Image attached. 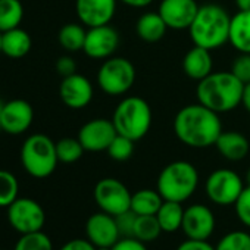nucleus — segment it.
Returning a JSON list of instances; mask_svg holds the SVG:
<instances>
[{"label": "nucleus", "instance_id": "nucleus-1", "mask_svg": "<svg viewBox=\"0 0 250 250\" xmlns=\"http://www.w3.org/2000/svg\"><path fill=\"white\" fill-rule=\"evenodd\" d=\"M172 128L175 137L183 145L193 149L215 146L218 137L224 131L219 113L199 102L183 106L177 112Z\"/></svg>", "mask_w": 250, "mask_h": 250}, {"label": "nucleus", "instance_id": "nucleus-2", "mask_svg": "<svg viewBox=\"0 0 250 250\" xmlns=\"http://www.w3.org/2000/svg\"><path fill=\"white\" fill-rule=\"evenodd\" d=\"M244 84L231 72H212L196 87L197 102L216 113H227L241 104Z\"/></svg>", "mask_w": 250, "mask_h": 250}, {"label": "nucleus", "instance_id": "nucleus-3", "mask_svg": "<svg viewBox=\"0 0 250 250\" xmlns=\"http://www.w3.org/2000/svg\"><path fill=\"white\" fill-rule=\"evenodd\" d=\"M231 17L228 12L216 3H205L199 8L188 34L194 46L216 50L228 43Z\"/></svg>", "mask_w": 250, "mask_h": 250}, {"label": "nucleus", "instance_id": "nucleus-4", "mask_svg": "<svg viewBox=\"0 0 250 250\" xmlns=\"http://www.w3.org/2000/svg\"><path fill=\"white\" fill-rule=\"evenodd\" d=\"M112 122L118 134L139 142L146 137L152 128V107L143 97H124L112 113Z\"/></svg>", "mask_w": 250, "mask_h": 250}, {"label": "nucleus", "instance_id": "nucleus-5", "mask_svg": "<svg viewBox=\"0 0 250 250\" xmlns=\"http://www.w3.org/2000/svg\"><path fill=\"white\" fill-rule=\"evenodd\" d=\"M199 186V172L196 167L187 161H174L168 164L159 174L156 190L164 200L186 202Z\"/></svg>", "mask_w": 250, "mask_h": 250}, {"label": "nucleus", "instance_id": "nucleus-6", "mask_svg": "<svg viewBox=\"0 0 250 250\" xmlns=\"http://www.w3.org/2000/svg\"><path fill=\"white\" fill-rule=\"evenodd\" d=\"M21 162L31 177H50L59 164L56 143L44 134L30 136L21 147Z\"/></svg>", "mask_w": 250, "mask_h": 250}, {"label": "nucleus", "instance_id": "nucleus-7", "mask_svg": "<svg viewBox=\"0 0 250 250\" xmlns=\"http://www.w3.org/2000/svg\"><path fill=\"white\" fill-rule=\"evenodd\" d=\"M136 83V68L127 58L112 56L104 59L97 72V85L112 97L128 93Z\"/></svg>", "mask_w": 250, "mask_h": 250}, {"label": "nucleus", "instance_id": "nucleus-8", "mask_svg": "<svg viewBox=\"0 0 250 250\" xmlns=\"http://www.w3.org/2000/svg\"><path fill=\"white\" fill-rule=\"evenodd\" d=\"M244 183L241 177L228 168H221L209 174L205 183V191L208 199L218 206H231L237 202Z\"/></svg>", "mask_w": 250, "mask_h": 250}, {"label": "nucleus", "instance_id": "nucleus-9", "mask_svg": "<svg viewBox=\"0 0 250 250\" xmlns=\"http://www.w3.org/2000/svg\"><path fill=\"white\" fill-rule=\"evenodd\" d=\"M94 200L100 210L109 215H119L131 209V193L122 181L107 177L102 178L94 187Z\"/></svg>", "mask_w": 250, "mask_h": 250}, {"label": "nucleus", "instance_id": "nucleus-10", "mask_svg": "<svg viewBox=\"0 0 250 250\" xmlns=\"http://www.w3.org/2000/svg\"><path fill=\"white\" fill-rule=\"evenodd\" d=\"M8 221L20 234L42 231L46 222V213L42 205L28 197H18L8 206Z\"/></svg>", "mask_w": 250, "mask_h": 250}, {"label": "nucleus", "instance_id": "nucleus-11", "mask_svg": "<svg viewBox=\"0 0 250 250\" xmlns=\"http://www.w3.org/2000/svg\"><path fill=\"white\" fill-rule=\"evenodd\" d=\"M112 119L94 118L85 122L78 131V140L85 152H104L116 137Z\"/></svg>", "mask_w": 250, "mask_h": 250}, {"label": "nucleus", "instance_id": "nucleus-12", "mask_svg": "<svg viewBox=\"0 0 250 250\" xmlns=\"http://www.w3.org/2000/svg\"><path fill=\"white\" fill-rule=\"evenodd\" d=\"M119 42L121 40H119L118 31L109 24L93 27L87 30L83 52L91 59L104 61L113 56V53L119 47Z\"/></svg>", "mask_w": 250, "mask_h": 250}, {"label": "nucleus", "instance_id": "nucleus-13", "mask_svg": "<svg viewBox=\"0 0 250 250\" xmlns=\"http://www.w3.org/2000/svg\"><path fill=\"white\" fill-rule=\"evenodd\" d=\"M34 121V109L30 102L24 99H14L3 104L0 130L6 134L20 136L28 131Z\"/></svg>", "mask_w": 250, "mask_h": 250}, {"label": "nucleus", "instance_id": "nucleus-14", "mask_svg": "<svg viewBox=\"0 0 250 250\" xmlns=\"http://www.w3.org/2000/svg\"><path fill=\"white\" fill-rule=\"evenodd\" d=\"M216 219L210 208L202 203L190 205L184 209L181 229L187 238L208 240L215 231Z\"/></svg>", "mask_w": 250, "mask_h": 250}, {"label": "nucleus", "instance_id": "nucleus-15", "mask_svg": "<svg viewBox=\"0 0 250 250\" xmlns=\"http://www.w3.org/2000/svg\"><path fill=\"white\" fill-rule=\"evenodd\" d=\"M94 96V88L91 81L81 75V74H72L69 77H65L59 85V97L65 106L69 109H84L87 107Z\"/></svg>", "mask_w": 250, "mask_h": 250}, {"label": "nucleus", "instance_id": "nucleus-16", "mask_svg": "<svg viewBox=\"0 0 250 250\" xmlns=\"http://www.w3.org/2000/svg\"><path fill=\"white\" fill-rule=\"evenodd\" d=\"M199 8L196 0H161L158 12L169 30L183 31L190 28Z\"/></svg>", "mask_w": 250, "mask_h": 250}, {"label": "nucleus", "instance_id": "nucleus-17", "mask_svg": "<svg viewBox=\"0 0 250 250\" xmlns=\"http://www.w3.org/2000/svg\"><path fill=\"white\" fill-rule=\"evenodd\" d=\"M85 235L96 247H113L121 238L115 216L103 210L93 213L87 219Z\"/></svg>", "mask_w": 250, "mask_h": 250}, {"label": "nucleus", "instance_id": "nucleus-18", "mask_svg": "<svg viewBox=\"0 0 250 250\" xmlns=\"http://www.w3.org/2000/svg\"><path fill=\"white\" fill-rule=\"evenodd\" d=\"M116 3L118 0H75V12L87 28L107 25L115 17Z\"/></svg>", "mask_w": 250, "mask_h": 250}, {"label": "nucleus", "instance_id": "nucleus-19", "mask_svg": "<svg viewBox=\"0 0 250 250\" xmlns=\"http://www.w3.org/2000/svg\"><path fill=\"white\" fill-rule=\"evenodd\" d=\"M183 71L184 74L194 80L200 81L210 75L213 72V59H212V52L199 46H194L190 49L184 59H183Z\"/></svg>", "mask_w": 250, "mask_h": 250}, {"label": "nucleus", "instance_id": "nucleus-20", "mask_svg": "<svg viewBox=\"0 0 250 250\" xmlns=\"http://www.w3.org/2000/svg\"><path fill=\"white\" fill-rule=\"evenodd\" d=\"M215 147L222 158L231 162H237L247 156L250 143L238 131H222L215 143Z\"/></svg>", "mask_w": 250, "mask_h": 250}, {"label": "nucleus", "instance_id": "nucleus-21", "mask_svg": "<svg viewBox=\"0 0 250 250\" xmlns=\"http://www.w3.org/2000/svg\"><path fill=\"white\" fill-rule=\"evenodd\" d=\"M228 43L238 53H250V11H238L231 17Z\"/></svg>", "mask_w": 250, "mask_h": 250}, {"label": "nucleus", "instance_id": "nucleus-22", "mask_svg": "<svg viewBox=\"0 0 250 250\" xmlns=\"http://www.w3.org/2000/svg\"><path fill=\"white\" fill-rule=\"evenodd\" d=\"M33 46L31 36L21 27L2 33V55L11 59H20L30 53Z\"/></svg>", "mask_w": 250, "mask_h": 250}, {"label": "nucleus", "instance_id": "nucleus-23", "mask_svg": "<svg viewBox=\"0 0 250 250\" xmlns=\"http://www.w3.org/2000/svg\"><path fill=\"white\" fill-rule=\"evenodd\" d=\"M168 30L169 28L167 27L159 12H146L139 18L136 24V33L139 39L146 43L161 42L165 37Z\"/></svg>", "mask_w": 250, "mask_h": 250}, {"label": "nucleus", "instance_id": "nucleus-24", "mask_svg": "<svg viewBox=\"0 0 250 250\" xmlns=\"http://www.w3.org/2000/svg\"><path fill=\"white\" fill-rule=\"evenodd\" d=\"M162 203L161 193L152 188H142L131 196V210L136 215H156Z\"/></svg>", "mask_w": 250, "mask_h": 250}, {"label": "nucleus", "instance_id": "nucleus-25", "mask_svg": "<svg viewBox=\"0 0 250 250\" xmlns=\"http://www.w3.org/2000/svg\"><path fill=\"white\" fill-rule=\"evenodd\" d=\"M156 218L164 232H175L181 229L183 218H184V208L180 202L164 200L162 206L159 208L156 213Z\"/></svg>", "mask_w": 250, "mask_h": 250}, {"label": "nucleus", "instance_id": "nucleus-26", "mask_svg": "<svg viewBox=\"0 0 250 250\" xmlns=\"http://www.w3.org/2000/svg\"><path fill=\"white\" fill-rule=\"evenodd\" d=\"M85 36H87V30L84 28V25L80 22H69L65 24L58 34V40L59 44L69 53H75L83 50L84 47V42H85Z\"/></svg>", "mask_w": 250, "mask_h": 250}, {"label": "nucleus", "instance_id": "nucleus-27", "mask_svg": "<svg viewBox=\"0 0 250 250\" xmlns=\"http://www.w3.org/2000/svg\"><path fill=\"white\" fill-rule=\"evenodd\" d=\"M24 6L21 0H0V31L5 33L21 25Z\"/></svg>", "mask_w": 250, "mask_h": 250}, {"label": "nucleus", "instance_id": "nucleus-28", "mask_svg": "<svg viewBox=\"0 0 250 250\" xmlns=\"http://www.w3.org/2000/svg\"><path fill=\"white\" fill-rule=\"evenodd\" d=\"M162 227L156 215H137L134 225V237L143 243H150L159 238L162 234Z\"/></svg>", "mask_w": 250, "mask_h": 250}, {"label": "nucleus", "instance_id": "nucleus-29", "mask_svg": "<svg viewBox=\"0 0 250 250\" xmlns=\"http://www.w3.org/2000/svg\"><path fill=\"white\" fill-rule=\"evenodd\" d=\"M84 152L85 150L78 139L65 137V139H61L59 142H56L58 159L62 164H74V162L80 161L81 156L84 155Z\"/></svg>", "mask_w": 250, "mask_h": 250}, {"label": "nucleus", "instance_id": "nucleus-30", "mask_svg": "<svg viewBox=\"0 0 250 250\" xmlns=\"http://www.w3.org/2000/svg\"><path fill=\"white\" fill-rule=\"evenodd\" d=\"M20 183L17 177L5 169H0V208H8L18 199Z\"/></svg>", "mask_w": 250, "mask_h": 250}, {"label": "nucleus", "instance_id": "nucleus-31", "mask_svg": "<svg viewBox=\"0 0 250 250\" xmlns=\"http://www.w3.org/2000/svg\"><path fill=\"white\" fill-rule=\"evenodd\" d=\"M14 250H53V243L43 231L21 234Z\"/></svg>", "mask_w": 250, "mask_h": 250}, {"label": "nucleus", "instance_id": "nucleus-32", "mask_svg": "<svg viewBox=\"0 0 250 250\" xmlns=\"http://www.w3.org/2000/svg\"><path fill=\"white\" fill-rule=\"evenodd\" d=\"M215 250H250V234L246 231H229L219 238Z\"/></svg>", "mask_w": 250, "mask_h": 250}, {"label": "nucleus", "instance_id": "nucleus-33", "mask_svg": "<svg viewBox=\"0 0 250 250\" xmlns=\"http://www.w3.org/2000/svg\"><path fill=\"white\" fill-rule=\"evenodd\" d=\"M134 143L136 142H133L128 137L116 134V137L112 140V143L106 152L110 159H113L116 162H125V161H128L134 153Z\"/></svg>", "mask_w": 250, "mask_h": 250}, {"label": "nucleus", "instance_id": "nucleus-34", "mask_svg": "<svg viewBox=\"0 0 250 250\" xmlns=\"http://www.w3.org/2000/svg\"><path fill=\"white\" fill-rule=\"evenodd\" d=\"M234 209H235V215L240 219V222L244 227L250 228V186L244 187L240 197L234 203Z\"/></svg>", "mask_w": 250, "mask_h": 250}, {"label": "nucleus", "instance_id": "nucleus-35", "mask_svg": "<svg viewBox=\"0 0 250 250\" xmlns=\"http://www.w3.org/2000/svg\"><path fill=\"white\" fill-rule=\"evenodd\" d=\"M231 72L243 83H250V53H238L231 63Z\"/></svg>", "mask_w": 250, "mask_h": 250}, {"label": "nucleus", "instance_id": "nucleus-36", "mask_svg": "<svg viewBox=\"0 0 250 250\" xmlns=\"http://www.w3.org/2000/svg\"><path fill=\"white\" fill-rule=\"evenodd\" d=\"M115 219H116V225H118L121 238L122 237H134V225H136L137 215L131 209L116 215Z\"/></svg>", "mask_w": 250, "mask_h": 250}, {"label": "nucleus", "instance_id": "nucleus-37", "mask_svg": "<svg viewBox=\"0 0 250 250\" xmlns=\"http://www.w3.org/2000/svg\"><path fill=\"white\" fill-rule=\"evenodd\" d=\"M112 250H149L146 243L137 240L136 237H122L116 241Z\"/></svg>", "mask_w": 250, "mask_h": 250}, {"label": "nucleus", "instance_id": "nucleus-38", "mask_svg": "<svg viewBox=\"0 0 250 250\" xmlns=\"http://www.w3.org/2000/svg\"><path fill=\"white\" fill-rule=\"evenodd\" d=\"M56 71H58V74H59L62 78L75 74V72H77V63H75V61H74V58H72V56H68V55L61 56V58L56 61Z\"/></svg>", "mask_w": 250, "mask_h": 250}, {"label": "nucleus", "instance_id": "nucleus-39", "mask_svg": "<svg viewBox=\"0 0 250 250\" xmlns=\"http://www.w3.org/2000/svg\"><path fill=\"white\" fill-rule=\"evenodd\" d=\"M177 250H215V246L208 243V240L187 238L177 247Z\"/></svg>", "mask_w": 250, "mask_h": 250}, {"label": "nucleus", "instance_id": "nucleus-40", "mask_svg": "<svg viewBox=\"0 0 250 250\" xmlns=\"http://www.w3.org/2000/svg\"><path fill=\"white\" fill-rule=\"evenodd\" d=\"M59 250H97V247L87 238H74L65 243Z\"/></svg>", "mask_w": 250, "mask_h": 250}, {"label": "nucleus", "instance_id": "nucleus-41", "mask_svg": "<svg viewBox=\"0 0 250 250\" xmlns=\"http://www.w3.org/2000/svg\"><path fill=\"white\" fill-rule=\"evenodd\" d=\"M119 2L125 6H130L134 9H143V8L150 6L155 0H119Z\"/></svg>", "mask_w": 250, "mask_h": 250}, {"label": "nucleus", "instance_id": "nucleus-42", "mask_svg": "<svg viewBox=\"0 0 250 250\" xmlns=\"http://www.w3.org/2000/svg\"><path fill=\"white\" fill-rule=\"evenodd\" d=\"M241 104L246 109V112L250 113V83L244 84L243 88V96H241Z\"/></svg>", "mask_w": 250, "mask_h": 250}, {"label": "nucleus", "instance_id": "nucleus-43", "mask_svg": "<svg viewBox=\"0 0 250 250\" xmlns=\"http://www.w3.org/2000/svg\"><path fill=\"white\" fill-rule=\"evenodd\" d=\"M238 11H250V0H234Z\"/></svg>", "mask_w": 250, "mask_h": 250}, {"label": "nucleus", "instance_id": "nucleus-44", "mask_svg": "<svg viewBox=\"0 0 250 250\" xmlns=\"http://www.w3.org/2000/svg\"><path fill=\"white\" fill-rule=\"evenodd\" d=\"M246 181H247V186H250V169L246 174Z\"/></svg>", "mask_w": 250, "mask_h": 250}, {"label": "nucleus", "instance_id": "nucleus-45", "mask_svg": "<svg viewBox=\"0 0 250 250\" xmlns=\"http://www.w3.org/2000/svg\"><path fill=\"white\" fill-rule=\"evenodd\" d=\"M3 104H5V103H3L2 100H0V118H2V110H3Z\"/></svg>", "mask_w": 250, "mask_h": 250}, {"label": "nucleus", "instance_id": "nucleus-46", "mask_svg": "<svg viewBox=\"0 0 250 250\" xmlns=\"http://www.w3.org/2000/svg\"><path fill=\"white\" fill-rule=\"evenodd\" d=\"M0 55H2V31H0Z\"/></svg>", "mask_w": 250, "mask_h": 250}, {"label": "nucleus", "instance_id": "nucleus-47", "mask_svg": "<svg viewBox=\"0 0 250 250\" xmlns=\"http://www.w3.org/2000/svg\"><path fill=\"white\" fill-rule=\"evenodd\" d=\"M97 250H112V247H97Z\"/></svg>", "mask_w": 250, "mask_h": 250}]
</instances>
